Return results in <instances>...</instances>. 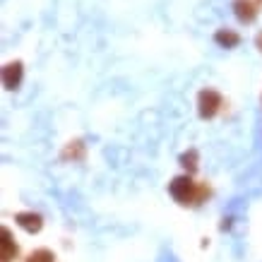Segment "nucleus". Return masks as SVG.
<instances>
[{
  "label": "nucleus",
  "mask_w": 262,
  "mask_h": 262,
  "mask_svg": "<svg viewBox=\"0 0 262 262\" xmlns=\"http://www.w3.org/2000/svg\"><path fill=\"white\" fill-rule=\"evenodd\" d=\"M22 63L19 60H15V63H8L5 68H3V84L8 89H17L19 84H22Z\"/></svg>",
  "instance_id": "obj_3"
},
{
  "label": "nucleus",
  "mask_w": 262,
  "mask_h": 262,
  "mask_svg": "<svg viewBox=\"0 0 262 262\" xmlns=\"http://www.w3.org/2000/svg\"><path fill=\"white\" fill-rule=\"evenodd\" d=\"M214 41L224 48H233V46H238L241 36L236 32H231V29H219V32L214 34Z\"/></svg>",
  "instance_id": "obj_6"
},
{
  "label": "nucleus",
  "mask_w": 262,
  "mask_h": 262,
  "mask_svg": "<svg viewBox=\"0 0 262 262\" xmlns=\"http://www.w3.org/2000/svg\"><path fill=\"white\" fill-rule=\"evenodd\" d=\"M29 262H53V253L46 250V248H41V250H34L29 255Z\"/></svg>",
  "instance_id": "obj_9"
},
{
  "label": "nucleus",
  "mask_w": 262,
  "mask_h": 262,
  "mask_svg": "<svg viewBox=\"0 0 262 262\" xmlns=\"http://www.w3.org/2000/svg\"><path fill=\"white\" fill-rule=\"evenodd\" d=\"M15 222L29 233H39L41 226H43V219L34 212H19V214H15Z\"/></svg>",
  "instance_id": "obj_4"
},
{
  "label": "nucleus",
  "mask_w": 262,
  "mask_h": 262,
  "mask_svg": "<svg viewBox=\"0 0 262 262\" xmlns=\"http://www.w3.org/2000/svg\"><path fill=\"white\" fill-rule=\"evenodd\" d=\"M233 10H236V17H238L241 22H253L255 15H257V10H255V5L250 0H236Z\"/></svg>",
  "instance_id": "obj_5"
},
{
  "label": "nucleus",
  "mask_w": 262,
  "mask_h": 262,
  "mask_svg": "<svg viewBox=\"0 0 262 262\" xmlns=\"http://www.w3.org/2000/svg\"><path fill=\"white\" fill-rule=\"evenodd\" d=\"M168 190H171L176 202H181V205H198V200L205 195V188H198L190 176H176L168 185Z\"/></svg>",
  "instance_id": "obj_1"
},
{
  "label": "nucleus",
  "mask_w": 262,
  "mask_h": 262,
  "mask_svg": "<svg viewBox=\"0 0 262 262\" xmlns=\"http://www.w3.org/2000/svg\"><path fill=\"white\" fill-rule=\"evenodd\" d=\"M198 106H200V116L202 118H212L222 108V94L214 92V89H202L198 96Z\"/></svg>",
  "instance_id": "obj_2"
},
{
  "label": "nucleus",
  "mask_w": 262,
  "mask_h": 262,
  "mask_svg": "<svg viewBox=\"0 0 262 262\" xmlns=\"http://www.w3.org/2000/svg\"><path fill=\"white\" fill-rule=\"evenodd\" d=\"M17 255V246L12 243V236H10V229H3V253H0V260L10 262V257Z\"/></svg>",
  "instance_id": "obj_7"
},
{
  "label": "nucleus",
  "mask_w": 262,
  "mask_h": 262,
  "mask_svg": "<svg viewBox=\"0 0 262 262\" xmlns=\"http://www.w3.org/2000/svg\"><path fill=\"white\" fill-rule=\"evenodd\" d=\"M181 164H183V166H185V168H188V171L192 173V171L198 168V151L190 149L188 154H183V157H181Z\"/></svg>",
  "instance_id": "obj_8"
}]
</instances>
